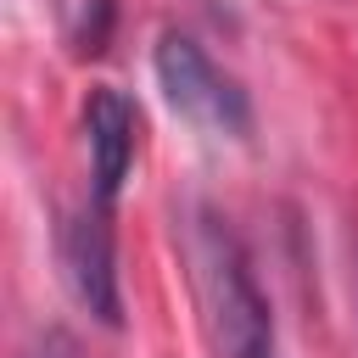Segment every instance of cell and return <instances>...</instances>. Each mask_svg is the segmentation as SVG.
Listing matches in <instances>:
<instances>
[{
  "mask_svg": "<svg viewBox=\"0 0 358 358\" xmlns=\"http://www.w3.org/2000/svg\"><path fill=\"white\" fill-rule=\"evenodd\" d=\"M201 296L207 324L218 341V358H280L274 352V319L257 291V274L241 252V241L224 229V218H201Z\"/></svg>",
  "mask_w": 358,
  "mask_h": 358,
  "instance_id": "cell-1",
  "label": "cell"
},
{
  "mask_svg": "<svg viewBox=\"0 0 358 358\" xmlns=\"http://www.w3.org/2000/svg\"><path fill=\"white\" fill-rule=\"evenodd\" d=\"M151 73H157L162 101L185 123H196L201 134H218V140H246L252 134V101H246V90L190 34H162L157 50H151Z\"/></svg>",
  "mask_w": 358,
  "mask_h": 358,
  "instance_id": "cell-2",
  "label": "cell"
},
{
  "mask_svg": "<svg viewBox=\"0 0 358 358\" xmlns=\"http://www.w3.org/2000/svg\"><path fill=\"white\" fill-rule=\"evenodd\" d=\"M56 263H62V280L73 291V302L117 330L123 324V291H117V246H112V207H101L95 196L84 207H73L62 224H56Z\"/></svg>",
  "mask_w": 358,
  "mask_h": 358,
  "instance_id": "cell-3",
  "label": "cell"
},
{
  "mask_svg": "<svg viewBox=\"0 0 358 358\" xmlns=\"http://www.w3.org/2000/svg\"><path fill=\"white\" fill-rule=\"evenodd\" d=\"M84 145H90V196L101 207H117L140 157V106L117 84H95L84 95Z\"/></svg>",
  "mask_w": 358,
  "mask_h": 358,
  "instance_id": "cell-4",
  "label": "cell"
},
{
  "mask_svg": "<svg viewBox=\"0 0 358 358\" xmlns=\"http://www.w3.org/2000/svg\"><path fill=\"white\" fill-rule=\"evenodd\" d=\"M28 358H78V347H73V336H67V330H45V341H39Z\"/></svg>",
  "mask_w": 358,
  "mask_h": 358,
  "instance_id": "cell-5",
  "label": "cell"
}]
</instances>
